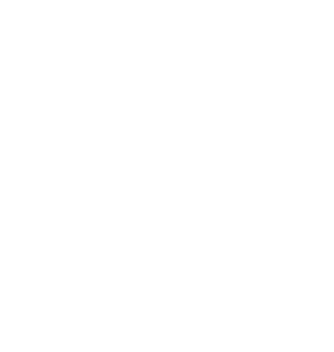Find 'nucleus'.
Segmentation results:
<instances>
[]
</instances>
